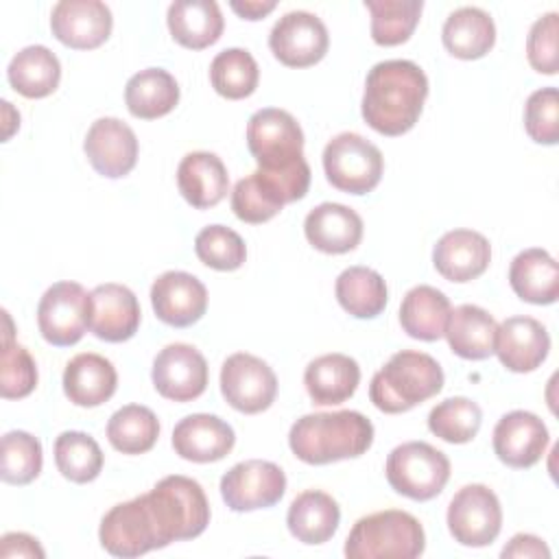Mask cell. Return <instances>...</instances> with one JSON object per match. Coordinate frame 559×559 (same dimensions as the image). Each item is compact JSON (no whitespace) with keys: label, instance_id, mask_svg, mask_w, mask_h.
Masks as SVG:
<instances>
[{"label":"cell","instance_id":"6da1fadb","mask_svg":"<svg viewBox=\"0 0 559 559\" xmlns=\"http://www.w3.org/2000/svg\"><path fill=\"white\" fill-rule=\"evenodd\" d=\"M428 96V76L408 59H389L376 63L365 81L362 118L389 138L402 135L415 127Z\"/></svg>","mask_w":559,"mask_h":559},{"label":"cell","instance_id":"7a4b0ae2","mask_svg":"<svg viewBox=\"0 0 559 559\" xmlns=\"http://www.w3.org/2000/svg\"><path fill=\"white\" fill-rule=\"evenodd\" d=\"M373 443V424L358 411L310 413L288 432L293 454L308 465H328L365 454Z\"/></svg>","mask_w":559,"mask_h":559},{"label":"cell","instance_id":"3957f363","mask_svg":"<svg viewBox=\"0 0 559 559\" xmlns=\"http://www.w3.org/2000/svg\"><path fill=\"white\" fill-rule=\"evenodd\" d=\"M443 389L441 365L424 352L402 349L373 373L369 400L382 413L397 415L430 400Z\"/></svg>","mask_w":559,"mask_h":559},{"label":"cell","instance_id":"277c9868","mask_svg":"<svg viewBox=\"0 0 559 559\" xmlns=\"http://www.w3.org/2000/svg\"><path fill=\"white\" fill-rule=\"evenodd\" d=\"M426 548L419 520L400 509L360 518L345 539L347 559H415Z\"/></svg>","mask_w":559,"mask_h":559},{"label":"cell","instance_id":"5b68a950","mask_svg":"<svg viewBox=\"0 0 559 559\" xmlns=\"http://www.w3.org/2000/svg\"><path fill=\"white\" fill-rule=\"evenodd\" d=\"M144 496L164 546L194 539L210 524V502L194 478L181 474L166 476Z\"/></svg>","mask_w":559,"mask_h":559},{"label":"cell","instance_id":"8992f818","mask_svg":"<svg viewBox=\"0 0 559 559\" xmlns=\"http://www.w3.org/2000/svg\"><path fill=\"white\" fill-rule=\"evenodd\" d=\"M384 474L393 491L426 502L443 491L450 478V459L426 441H406L391 450Z\"/></svg>","mask_w":559,"mask_h":559},{"label":"cell","instance_id":"52a82bcc","mask_svg":"<svg viewBox=\"0 0 559 559\" xmlns=\"http://www.w3.org/2000/svg\"><path fill=\"white\" fill-rule=\"evenodd\" d=\"M247 146L258 170L282 173L306 162L304 131L299 122L284 109H258L247 122Z\"/></svg>","mask_w":559,"mask_h":559},{"label":"cell","instance_id":"ba28073f","mask_svg":"<svg viewBox=\"0 0 559 559\" xmlns=\"http://www.w3.org/2000/svg\"><path fill=\"white\" fill-rule=\"evenodd\" d=\"M323 170L325 179L336 190L347 194H367L382 179L384 157L367 138L345 131L325 144Z\"/></svg>","mask_w":559,"mask_h":559},{"label":"cell","instance_id":"9c48e42d","mask_svg":"<svg viewBox=\"0 0 559 559\" xmlns=\"http://www.w3.org/2000/svg\"><path fill=\"white\" fill-rule=\"evenodd\" d=\"M98 539L109 555L124 559L164 548L144 493L111 507L100 520Z\"/></svg>","mask_w":559,"mask_h":559},{"label":"cell","instance_id":"30bf717a","mask_svg":"<svg viewBox=\"0 0 559 559\" xmlns=\"http://www.w3.org/2000/svg\"><path fill=\"white\" fill-rule=\"evenodd\" d=\"M90 293L79 282L52 284L37 304V325L46 343L70 347L90 328Z\"/></svg>","mask_w":559,"mask_h":559},{"label":"cell","instance_id":"8fae6325","mask_svg":"<svg viewBox=\"0 0 559 559\" xmlns=\"http://www.w3.org/2000/svg\"><path fill=\"white\" fill-rule=\"evenodd\" d=\"M448 528L461 546H489L502 528V507L487 485L461 487L448 504Z\"/></svg>","mask_w":559,"mask_h":559},{"label":"cell","instance_id":"7c38bea8","mask_svg":"<svg viewBox=\"0 0 559 559\" xmlns=\"http://www.w3.org/2000/svg\"><path fill=\"white\" fill-rule=\"evenodd\" d=\"M221 393L231 408L245 415H255L273 404L277 395V378L262 358L238 352L221 367Z\"/></svg>","mask_w":559,"mask_h":559},{"label":"cell","instance_id":"4fadbf2b","mask_svg":"<svg viewBox=\"0 0 559 559\" xmlns=\"http://www.w3.org/2000/svg\"><path fill=\"white\" fill-rule=\"evenodd\" d=\"M284 491L286 474L280 465L262 459L236 463L221 478V496L236 513L269 509L282 500Z\"/></svg>","mask_w":559,"mask_h":559},{"label":"cell","instance_id":"5bb4252c","mask_svg":"<svg viewBox=\"0 0 559 559\" xmlns=\"http://www.w3.org/2000/svg\"><path fill=\"white\" fill-rule=\"evenodd\" d=\"M330 46V35L321 17L310 11H288L271 28L269 48L288 68L319 63Z\"/></svg>","mask_w":559,"mask_h":559},{"label":"cell","instance_id":"9a60e30c","mask_svg":"<svg viewBox=\"0 0 559 559\" xmlns=\"http://www.w3.org/2000/svg\"><path fill=\"white\" fill-rule=\"evenodd\" d=\"M153 386L173 402H192L207 386L205 356L188 343L166 345L153 360Z\"/></svg>","mask_w":559,"mask_h":559},{"label":"cell","instance_id":"2e32d148","mask_svg":"<svg viewBox=\"0 0 559 559\" xmlns=\"http://www.w3.org/2000/svg\"><path fill=\"white\" fill-rule=\"evenodd\" d=\"M114 17L100 0H61L52 7L50 31L68 48L92 50L111 35Z\"/></svg>","mask_w":559,"mask_h":559},{"label":"cell","instance_id":"e0dca14e","mask_svg":"<svg viewBox=\"0 0 559 559\" xmlns=\"http://www.w3.org/2000/svg\"><path fill=\"white\" fill-rule=\"evenodd\" d=\"M83 151L98 175L120 179L129 175L138 162V138L127 122L98 118L87 129Z\"/></svg>","mask_w":559,"mask_h":559},{"label":"cell","instance_id":"ac0fdd59","mask_svg":"<svg viewBox=\"0 0 559 559\" xmlns=\"http://www.w3.org/2000/svg\"><path fill=\"white\" fill-rule=\"evenodd\" d=\"M155 317L173 328L197 323L207 310V288L186 271H166L151 286Z\"/></svg>","mask_w":559,"mask_h":559},{"label":"cell","instance_id":"d6986e66","mask_svg":"<svg viewBox=\"0 0 559 559\" xmlns=\"http://www.w3.org/2000/svg\"><path fill=\"white\" fill-rule=\"evenodd\" d=\"M548 441L546 424L528 411H511L493 428L496 456L515 469L533 467L544 456Z\"/></svg>","mask_w":559,"mask_h":559},{"label":"cell","instance_id":"ffe728a7","mask_svg":"<svg viewBox=\"0 0 559 559\" xmlns=\"http://www.w3.org/2000/svg\"><path fill=\"white\" fill-rule=\"evenodd\" d=\"M90 332L107 343L129 341L140 328V304L122 284H98L90 293Z\"/></svg>","mask_w":559,"mask_h":559},{"label":"cell","instance_id":"44dd1931","mask_svg":"<svg viewBox=\"0 0 559 559\" xmlns=\"http://www.w3.org/2000/svg\"><path fill=\"white\" fill-rule=\"evenodd\" d=\"M550 352L548 330L533 317H509L496 330L493 354L515 373L535 371Z\"/></svg>","mask_w":559,"mask_h":559},{"label":"cell","instance_id":"7402d4cb","mask_svg":"<svg viewBox=\"0 0 559 559\" xmlns=\"http://www.w3.org/2000/svg\"><path fill=\"white\" fill-rule=\"evenodd\" d=\"M489 262L491 245L483 234L474 229L445 231L432 249V264L437 273L456 284L480 277Z\"/></svg>","mask_w":559,"mask_h":559},{"label":"cell","instance_id":"603a6c76","mask_svg":"<svg viewBox=\"0 0 559 559\" xmlns=\"http://www.w3.org/2000/svg\"><path fill=\"white\" fill-rule=\"evenodd\" d=\"M236 443L234 428L207 413H194L183 417L173 430L175 452L192 463H214L225 459Z\"/></svg>","mask_w":559,"mask_h":559},{"label":"cell","instance_id":"cb8c5ba5","mask_svg":"<svg viewBox=\"0 0 559 559\" xmlns=\"http://www.w3.org/2000/svg\"><path fill=\"white\" fill-rule=\"evenodd\" d=\"M177 188L197 210L218 205L229 188V175L223 159L210 151L183 155L177 168Z\"/></svg>","mask_w":559,"mask_h":559},{"label":"cell","instance_id":"d4e9b609","mask_svg":"<svg viewBox=\"0 0 559 559\" xmlns=\"http://www.w3.org/2000/svg\"><path fill=\"white\" fill-rule=\"evenodd\" d=\"M308 242L323 253H347L362 238V218L343 203H321L304 221Z\"/></svg>","mask_w":559,"mask_h":559},{"label":"cell","instance_id":"484cf974","mask_svg":"<svg viewBox=\"0 0 559 559\" xmlns=\"http://www.w3.org/2000/svg\"><path fill=\"white\" fill-rule=\"evenodd\" d=\"M116 367L100 354H76L63 369V393L76 406H100L116 393Z\"/></svg>","mask_w":559,"mask_h":559},{"label":"cell","instance_id":"4316f807","mask_svg":"<svg viewBox=\"0 0 559 559\" xmlns=\"http://www.w3.org/2000/svg\"><path fill=\"white\" fill-rule=\"evenodd\" d=\"M509 284L522 301L555 304L559 297V264L546 249H524L511 260Z\"/></svg>","mask_w":559,"mask_h":559},{"label":"cell","instance_id":"83f0119b","mask_svg":"<svg viewBox=\"0 0 559 559\" xmlns=\"http://www.w3.org/2000/svg\"><path fill=\"white\" fill-rule=\"evenodd\" d=\"M360 382V367L347 354H323L308 362L304 384L310 400L319 406H332L349 400Z\"/></svg>","mask_w":559,"mask_h":559},{"label":"cell","instance_id":"f1b7e54d","mask_svg":"<svg viewBox=\"0 0 559 559\" xmlns=\"http://www.w3.org/2000/svg\"><path fill=\"white\" fill-rule=\"evenodd\" d=\"M168 31L173 39L190 50H203L223 35V15L214 0H177L168 7Z\"/></svg>","mask_w":559,"mask_h":559},{"label":"cell","instance_id":"f546056e","mask_svg":"<svg viewBox=\"0 0 559 559\" xmlns=\"http://www.w3.org/2000/svg\"><path fill=\"white\" fill-rule=\"evenodd\" d=\"M496 319L474 304H461L450 310L445 332L450 349L465 360H485L493 354Z\"/></svg>","mask_w":559,"mask_h":559},{"label":"cell","instance_id":"4dcf8cb0","mask_svg":"<svg viewBox=\"0 0 559 559\" xmlns=\"http://www.w3.org/2000/svg\"><path fill=\"white\" fill-rule=\"evenodd\" d=\"M441 39L452 57L465 61L480 59L496 44V24L483 9L461 7L445 17Z\"/></svg>","mask_w":559,"mask_h":559},{"label":"cell","instance_id":"1f68e13d","mask_svg":"<svg viewBox=\"0 0 559 559\" xmlns=\"http://www.w3.org/2000/svg\"><path fill=\"white\" fill-rule=\"evenodd\" d=\"M341 522V509L336 500L319 489L301 491L288 507L286 524L290 535L308 546L328 542Z\"/></svg>","mask_w":559,"mask_h":559},{"label":"cell","instance_id":"d6a6232c","mask_svg":"<svg viewBox=\"0 0 559 559\" xmlns=\"http://www.w3.org/2000/svg\"><path fill=\"white\" fill-rule=\"evenodd\" d=\"M450 310V299L441 290L419 284L413 286L402 299L400 325L411 338L432 343L443 336Z\"/></svg>","mask_w":559,"mask_h":559},{"label":"cell","instance_id":"836d02e7","mask_svg":"<svg viewBox=\"0 0 559 559\" xmlns=\"http://www.w3.org/2000/svg\"><path fill=\"white\" fill-rule=\"evenodd\" d=\"M124 103L131 116L155 120L170 114L179 103V85L164 68H146L135 72L124 87Z\"/></svg>","mask_w":559,"mask_h":559},{"label":"cell","instance_id":"e575fe53","mask_svg":"<svg viewBox=\"0 0 559 559\" xmlns=\"http://www.w3.org/2000/svg\"><path fill=\"white\" fill-rule=\"evenodd\" d=\"M7 76L11 87L26 98L50 96L61 81V63L46 46H26L9 63Z\"/></svg>","mask_w":559,"mask_h":559},{"label":"cell","instance_id":"d590c367","mask_svg":"<svg viewBox=\"0 0 559 559\" xmlns=\"http://www.w3.org/2000/svg\"><path fill=\"white\" fill-rule=\"evenodd\" d=\"M336 299L345 312L356 319L378 317L389 299L382 275L369 266L345 269L334 284Z\"/></svg>","mask_w":559,"mask_h":559},{"label":"cell","instance_id":"8d00e7d4","mask_svg":"<svg viewBox=\"0 0 559 559\" xmlns=\"http://www.w3.org/2000/svg\"><path fill=\"white\" fill-rule=\"evenodd\" d=\"M159 437V421L148 406L127 404L107 421V439L122 454H144Z\"/></svg>","mask_w":559,"mask_h":559},{"label":"cell","instance_id":"74e56055","mask_svg":"<svg viewBox=\"0 0 559 559\" xmlns=\"http://www.w3.org/2000/svg\"><path fill=\"white\" fill-rule=\"evenodd\" d=\"M371 13V39L378 46H400L413 35L424 2L421 0H365Z\"/></svg>","mask_w":559,"mask_h":559},{"label":"cell","instance_id":"f35d334b","mask_svg":"<svg viewBox=\"0 0 559 559\" xmlns=\"http://www.w3.org/2000/svg\"><path fill=\"white\" fill-rule=\"evenodd\" d=\"M210 81L216 94H221L223 98L240 100L255 92L260 81V70L249 50L227 48L212 59Z\"/></svg>","mask_w":559,"mask_h":559},{"label":"cell","instance_id":"ab89813d","mask_svg":"<svg viewBox=\"0 0 559 559\" xmlns=\"http://www.w3.org/2000/svg\"><path fill=\"white\" fill-rule=\"evenodd\" d=\"M103 450L94 437L81 430H66L55 441V463L63 478L85 485L103 469Z\"/></svg>","mask_w":559,"mask_h":559},{"label":"cell","instance_id":"60d3db41","mask_svg":"<svg viewBox=\"0 0 559 559\" xmlns=\"http://www.w3.org/2000/svg\"><path fill=\"white\" fill-rule=\"evenodd\" d=\"M4 334L0 356V395L4 400H22L37 386V365L26 347L15 343L13 323L4 310Z\"/></svg>","mask_w":559,"mask_h":559},{"label":"cell","instance_id":"b9f144b4","mask_svg":"<svg viewBox=\"0 0 559 559\" xmlns=\"http://www.w3.org/2000/svg\"><path fill=\"white\" fill-rule=\"evenodd\" d=\"M483 424V411L469 397H448L428 413V428L448 443L472 441Z\"/></svg>","mask_w":559,"mask_h":559},{"label":"cell","instance_id":"7bdbcfd3","mask_svg":"<svg viewBox=\"0 0 559 559\" xmlns=\"http://www.w3.org/2000/svg\"><path fill=\"white\" fill-rule=\"evenodd\" d=\"M44 454L37 437L24 430H11L2 437L0 476L9 485H28L41 472Z\"/></svg>","mask_w":559,"mask_h":559},{"label":"cell","instance_id":"ee69618b","mask_svg":"<svg viewBox=\"0 0 559 559\" xmlns=\"http://www.w3.org/2000/svg\"><path fill=\"white\" fill-rule=\"evenodd\" d=\"M282 207H284V201L277 197V192L258 170L236 181L231 190V210L245 223H251V225L266 223L275 214H280Z\"/></svg>","mask_w":559,"mask_h":559},{"label":"cell","instance_id":"f6af8a7d","mask_svg":"<svg viewBox=\"0 0 559 559\" xmlns=\"http://www.w3.org/2000/svg\"><path fill=\"white\" fill-rule=\"evenodd\" d=\"M197 258L216 271H236L245 264L247 247L240 234L225 225H207L194 238Z\"/></svg>","mask_w":559,"mask_h":559},{"label":"cell","instance_id":"bcb514c9","mask_svg":"<svg viewBox=\"0 0 559 559\" xmlns=\"http://www.w3.org/2000/svg\"><path fill=\"white\" fill-rule=\"evenodd\" d=\"M524 129L537 144H557L559 140V92L542 87L533 92L524 105Z\"/></svg>","mask_w":559,"mask_h":559},{"label":"cell","instance_id":"7dc6e473","mask_svg":"<svg viewBox=\"0 0 559 559\" xmlns=\"http://www.w3.org/2000/svg\"><path fill=\"white\" fill-rule=\"evenodd\" d=\"M557 33L559 15L555 11L537 17L526 37V57L533 70L539 74H555L559 68L557 61Z\"/></svg>","mask_w":559,"mask_h":559},{"label":"cell","instance_id":"c3c4849f","mask_svg":"<svg viewBox=\"0 0 559 559\" xmlns=\"http://www.w3.org/2000/svg\"><path fill=\"white\" fill-rule=\"evenodd\" d=\"M504 559L507 557H515V559H548L550 550L544 544V539H539L537 535H528V533H518L511 537V542L502 548L500 552Z\"/></svg>","mask_w":559,"mask_h":559},{"label":"cell","instance_id":"681fc988","mask_svg":"<svg viewBox=\"0 0 559 559\" xmlns=\"http://www.w3.org/2000/svg\"><path fill=\"white\" fill-rule=\"evenodd\" d=\"M46 552L39 542L26 533H7L0 539V557H37L41 559Z\"/></svg>","mask_w":559,"mask_h":559},{"label":"cell","instance_id":"f907efd6","mask_svg":"<svg viewBox=\"0 0 559 559\" xmlns=\"http://www.w3.org/2000/svg\"><path fill=\"white\" fill-rule=\"evenodd\" d=\"M229 7L242 20H251L253 22V20H262L264 15H269L277 7V2L275 0H242V2L234 0V2H229Z\"/></svg>","mask_w":559,"mask_h":559}]
</instances>
